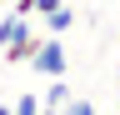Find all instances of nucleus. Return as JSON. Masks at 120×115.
<instances>
[{"mask_svg": "<svg viewBox=\"0 0 120 115\" xmlns=\"http://www.w3.org/2000/svg\"><path fill=\"white\" fill-rule=\"evenodd\" d=\"M0 115H15V110H10V105H0Z\"/></svg>", "mask_w": 120, "mask_h": 115, "instance_id": "6e6552de", "label": "nucleus"}, {"mask_svg": "<svg viewBox=\"0 0 120 115\" xmlns=\"http://www.w3.org/2000/svg\"><path fill=\"white\" fill-rule=\"evenodd\" d=\"M65 100H70V85H65V75H50V90H45V100H40V105H65Z\"/></svg>", "mask_w": 120, "mask_h": 115, "instance_id": "20e7f679", "label": "nucleus"}, {"mask_svg": "<svg viewBox=\"0 0 120 115\" xmlns=\"http://www.w3.org/2000/svg\"><path fill=\"white\" fill-rule=\"evenodd\" d=\"M60 0H35V15H45V10H55Z\"/></svg>", "mask_w": 120, "mask_h": 115, "instance_id": "0eeeda50", "label": "nucleus"}, {"mask_svg": "<svg viewBox=\"0 0 120 115\" xmlns=\"http://www.w3.org/2000/svg\"><path fill=\"white\" fill-rule=\"evenodd\" d=\"M15 15H35V0H15Z\"/></svg>", "mask_w": 120, "mask_h": 115, "instance_id": "423d86ee", "label": "nucleus"}, {"mask_svg": "<svg viewBox=\"0 0 120 115\" xmlns=\"http://www.w3.org/2000/svg\"><path fill=\"white\" fill-rule=\"evenodd\" d=\"M10 110H15V115H40V95H15Z\"/></svg>", "mask_w": 120, "mask_h": 115, "instance_id": "39448f33", "label": "nucleus"}, {"mask_svg": "<svg viewBox=\"0 0 120 115\" xmlns=\"http://www.w3.org/2000/svg\"><path fill=\"white\" fill-rule=\"evenodd\" d=\"M45 25H50V35H65V30H70V25H75V10L65 5V0H60V5H55V10H45Z\"/></svg>", "mask_w": 120, "mask_h": 115, "instance_id": "7ed1b4c3", "label": "nucleus"}, {"mask_svg": "<svg viewBox=\"0 0 120 115\" xmlns=\"http://www.w3.org/2000/svg\"><path fill=\"white\" fill-rule=\"evenodd\" d=\"M30 65H35L40 75H65V40H60V35H40Z\"/></svg>", "mask_w": 120, "mask_h": 115, "instance_id": "f257e3e1", "label": "nucleus"}, {"mask_svg": "<svg viewBox=\"0 0 120 115\" xmlns=\"http://www.w3.org/2000/svg\"><path fill=\"white\" fill-rule=\"evenodd\" d=\"M30 35H35V30H30V15H15V10H10V15H0V50L25 45Z\"/></svg>", "mask_w": 120, "mask_h": 115, "instance_id": "f03ea898", "label": "nucleus"}]
</instances>
